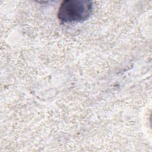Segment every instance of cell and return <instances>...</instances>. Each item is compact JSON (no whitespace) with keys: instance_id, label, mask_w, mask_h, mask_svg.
<instances>
[{"instance_id":"cell-1","label":"cell","mask_w":152,"mask_h":152,"mask_svg":"<svg viewBox=\"0 0 152 152\" xmlns=\"http://www.w3.org/2000/svg\"><path fill=\"white\" fill-rule=\"evenodd\" d=\"M92 8V2L89 1L65 0L59 8L58 17L62 23L81 22L89 17Z\"/></svg>"}]
</instances>
